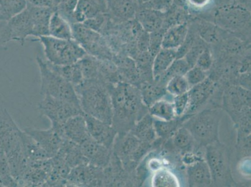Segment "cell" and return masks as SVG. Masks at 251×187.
Instances as JSON below:
<instances>
[{"label": "cell", "instance_id": "11", "mask_svg": "<svg viewBox=\"0 0 251 187\" xmlns=\"http://www.w3.org/2000/svg\"><path fill=\"white\" fill-rule=\"evenodd\" d=\"M24 131L35 139L39 145L50 157H54L58 152L66 140L65 137L61 132L56 129H38L35 128H26Z\"/></svg>", "mask_w": 251, "mask_h": 187}, {"label": "cell", "instance_id": "44", "mask_svg": "<svg viewBox=\"0 0 251 187\" xmlns=\"http://www.w3.org/2000/svg\"><path fill=\"white\" fill-rule=\"evenodd\" d=\"M204 49H203L200 46L193 45L191 48L187 52V54L185 55L184 58L186 59L187 62H188L190 68L194 67V66L196 65L198 57L200 56V54H201V52L204 51Z\"/></svg>", "mask_w": 251, "mask_h": 187}, {"label": "cell", "instance_id": "35", "mask_svg": "<svg viewBox=\"0 0 251 187\" xmlns=\"http://www.w3.org/2000/svg\"><path fill=\"white\" fill-rule=\"evenodd\" d=\"M177 118H173L170 120H153V126L155 133L161 138L171 135L175 133L177 129H179L180 124H182V120Z\"/></svg>", "mask_w": 251, "mask_h": 187}, {"label": "cell", "instance_id": "18", "mask_svg": "<svg viewBox=\"0 0 251 187\" xmlns=\"http://www.w3.org/2000/svg\"><path fill=\"white\" fill-rule=\"evenodd\" d=\"M214 85L211 80L206 79L201 83L192 87L188 91L189 104L188 110L192 113L207 101L213 93Z\"/></svg>", "mask_w": 251, "mask_h": 187}, {"label": "cell", "instance_id": "46", "mask_svg": "<svg viewBox=\"0 0 251 187\" xmlns=\"http://www.w3.org/2000/svg\"><path fill=\"white\" fill-rule=\"evenodd\" d=\"M104 15H101L97 16V17L95 18H91V19L87 20L86 21L83 23V24L85 25L88 28L98 32L104 23Z\"/></svg>", "mask_w": 251, "mask_h": 187}, {"label": "cell", "instance_id": "48", "mask_svg": "<svg viewBox=\"0 0 251 187\" xmlns=\"http://www.w3.org/2000/svg\"><path fill=\"white\" fill-rule=\"evenodd\" d=\"M27 1L34 5L54 8V0H27Z\"/></svg>", "mask_w": 251, "mask_h": 187}, {"label": "cell", "instance_id": "52", "mask_svg": "<svg viewBox=\"0 0 251 187\" xmlns=\"http://www.w3.org/2000/svg\"><path fill=\"white\" fill-rule=\"evenodd\" d=\"M0 21H5V20H4L3 15H2L1 8H0Z\"/></svg>", "mask_w": 251, "mask_h": 187}, {"label": "cell", "instance_id": "47", "mask_svg": "<svg viewBox=\"0 0 251 187\" xmlns=\"http://www.w3.org/2000/svg\"><path fill=\"white\" fill-rule=\"evenodd\" d=\"M138 47L142 52L148 51L150 47V35L148 32L141 34L138 41Z\"/></svg>", "mask_w": 251, "mask_h": 187}, {"label": "cell", "instance_id": "43", "mask_svg": "<svg viewBox=\"0 0 251 187\" xmlns=\"http://www.w3.org/2000/svg\"><path fill=\"white\" fill-rule=\"evenodd\" d=\"M164 34L162 33L160 29L151 33L150 35V47L148 51L153 57L160 51L161 49L162 41Z\"/></svg>", "mask_w": 251, "mask_h": 187}, {"label": "cell", "instance_id": "42", "mask_svg": "<svg viewBox=\"0 0 251 187\" xmlns=\"http://www.w3.org/2000/svg\"><path fill=\"white\" fill-rule=\"evenodd\" d=\"M200 36L208 43H216L218 41V33L216 26L211 24H202L200 29Z\"/></svg>", "mask_w": 251, "mask_h": 187}, {"label": "cell", "instance_id": "30", "mask_svg": "<svg viewBox=\"0 0 251 187\" xmlns=\"http://www.w3.org/2000/svg\"><path fill=\"white\" fill-rule=\"evenodd\" d=\"M108 10L113 15L124 19H131L134 15V8L131 0H107Z\"/></svg>", "mask_w": 251, "mask_h": 187}, {"label": "cell", "instance_id": "45", "mask_svg": "<svg viewBox=\"0 0 251 187\" xmlns=\"http://www.w3.org/2000/svg\"><path fill=\"white\" fill-rule=\"evenodd\" d=\"M212 63H213V60H212L211 53L208 50L204 49L198 57L195 66H197L201 69L207 71L211 67Z\"/></svg>", "mask_w": 251, "mask_h": 187}, {"label": "cell", "instance_id": "14", "mask_svg": "<svg viewBox=\"0 0 251 187\" xmlns=\"http://www.w3.org/2000/svg\"><path fill=\"white\" fill-rule=\"evenodd\" d=\"M83 156L88 163L100 168L106 167L111 158L112 150L92 138L80 145Z\"/></svg>", "mask_w": 251, "mask_h": 187}, {"label": "cell", "instance_id": "25", "mask_svg": "<svg viewBox=\"0 0 251 187\" xmlns=\"http://www.w3.org/2000/svg\"><path fill=\"white\" fill-rule=\"evenodd\" d=\"M176 59V51L175 49H160L154 56L152 62V74L154 79L157 80L168 70Z\"/></svg>", "mask_w": 251, "mask_h": 187}, {"label": "cell", "instance_id": "33", "mask_svg": "<svg viewBox=\"0 0 251 187\" xmlns=\"http://www.w3.org/2000/svg\"><path fill=\"white\" fill-rule=\"evenodd\" d=\"M27 0H0V8L5 21L19 14L27 7Z\"/></svg>", "mask_w": 251, "mask_h": 187}, {"label": "cell", "instance_id": "29", "mask_svg": "<svg viewBox=\"0 0 251 187\" xmlns=\"http://www.w3.org/2000/svg\"><path fill=\"white\" fill-rule=\"evenodd\" d=\"M173 144L182 152H190L195 145V140L189 130L184 126L180 127L173 134Z\"/></svg>", "mask_w": 251, "mask_h": 187}, {"label": "cell", "instance_id": "1", "mask_svg": "<svg viewBox=\"0 0 251 187\" xmlns=\"http://www.w3.org/2000/svg\"><path fill=\"white\" fill-rule=\"evenodd\" d=\"M108 87L113 107L111 125L119 136H122L131 131L137 118H140L142 98L140 91L128 84H108Z\"/></svg>", "mask_w": 251, "mask_h": 187}, {"label": "cell", "instance_id": "4", "mask_svg": "<svg viewBox=\"0 0 251 187\" xmlns=\"http://www.w3.org/2000/svg\"><path fill=\"white\" fill-rule=\"evenodd\" d=\"M222 112L220 109H206L192 116L184 127L192 134L195 142L207 146L219 141V128Z\"/></svg>", "mask_w": 251, "mask_h": 187}, {"label": "cell", "instance_id": "21", "mask_svg": "<svg viewBox=\"0 0 251 187\" xmlns=\"http://www.w3.org/2000/svg\"><path fill=\"white\" fill-rule=\"evenodd\" d=\"M57 154L60 155L71 168L89 164L83 156L80 145L66 139Z\"/></svg>", "mask_w": 251, "mask_h": 187}, {"label": "cell", "instance_id": "27", "mask_svg": "<svg viewBox=\"0 0 251 187\" xmlns=\"http://www.w3.org/2000/svg\"><path fill=\"white\" fill-rule=\"evenodd\" d=\"M130 132L141 142L149 143L153 140L156 133L151 116L147 115L141 117L133 125Z\"/></svg>", "mask_w": 251, "mask_h": 187}, {"label": "cell", "instance_id": "3", "mask_svg": "<svg viewBox=\"0 0 251 187\" xmlns=\"http://www.w3.org/2000/svg\"><path fill=\"white\" fill-rule=\"evenodd\" d=\"M37 40L42 44L47 61L52 65H73L87 54L86 50L74 39L61 40L49 35L41 36Z\"/></svg>", "mask_w": 251, "mask_h": 187}, {"label": "cell", "instance_id": "28", "mask_svg": "<svg viewBox=\"0 0 251 187\" xmlns=\"http://www.w3.org/2000/svg\"><path fill=\"white\" fill-rule=\"evenodd\" d=\"M139 22L144 30L152 33L160 29L163 24V17L157 10H146L139 14Z\"/></svg>", "mask_w": 251, "mask_h": 187}, {"label": "cell", "instance_id": "9", "mask_svg": "<svg viewBox=\"0 0 251 187\" xmlns=\"http://www.w3.org/2000/svg\"><path fill=\"white\" fill-rule=\"evenodd\" d=\"M103 168L90 164H82L72 168L68 175L66 186H103Z\"/></svg>", "mask_w": 251, "mask_h": 187}, {"label": "cell", "instance_id": "8", "mask_svg": "<svg viewBox=\"0 0 251 187\" xmlns=\"http://www.w3.org/2000/svg\"><path fill=\"white\" fill-rule=\"evenodd\" d=\"M22 132L8 112L0 108V152L6 154L22 147Z\"/></svg>", "mask_w": 251, "mask_h": 187}, {"label": "cell", "instance_id": "24", "mask_svg": "<svg viewBox=\"0 0 251 187\" xmlns=\"http://www.w3.org/2000/svg\"><path fill=\"white\" fill-rule=\"evenodd\" d=\"M188 31V26L186 24L176 25L168 29L164 34L162 41V48L177 49L186 40Z\"/></svg>", "mask_w": 251, "mask_h": 187}, {"label": "cell", "instance_id": "12", "mask_svg": "<svg viewBox=\"0 0 251 187\" xmlns=\"http://www.w3.org/2000/svg\"><path fill=\"white\" fill-rule=\"evenodd\" d=\"M88 131L91 138L94 139L97 142L101 143L108 149L113 150L117 132L111 125L91 117L90 116L84 115Z\"/></svg>", "mask_w": 251, "mask_h": 187}, {"label": "cell", "instance_id": "5", "mask_svg": "<svg viewBox=\"0 0 251 187\" xmlns=\"http://www.w3.org/2000/svg\"><path fill=\"white\" fill-rule=\"evenodd\" d=\"M36 61L40 72L41 94L43 96L50 95L80 106L74 86L51 69L47 61L40 57L36 58Z\"/></svg>", "mask_w": 251, "mask_h": 187}, {"label": "cell", "instance_id": "36", "mask_svg": "<svg viewBox=\"0 0 251 187\" xmlns=\"http://www.w3.org/2000/svg\"><path fill=\"white\" fill-rule=\"evenodd\" d=\"M0 186L3 187H18V184L12 174L10 166L3 152H0Z\"/></svg>", "mask_w": 251, "mask_h": 187}, {"label": "cell", "instance_id": "39", "mask_svg": "<svg viewBox=\"0 0 251 187\" xmlns=\"http://www.w3.org/2000/svg\"><path fill=\"white\" fill-rule=\"evenodd\" d=\"M155 187H177V180L173 173L168 170L159 171L155 174L153 179Z\"/></svg>", "mask_w": 251, "mask_h": 187}, {"label": "cell", "instance_id": "7", "mask_svg": "<svg viewBox=\"0 0 251 187\" xmlns=\"http://www.w3.org/2000/svg\"><path fill=\"white\" fill-rule=\"evenodd\" d=\"M206 159L213 182L226 183L230 179L229 157L225 145L219 141L207 145Z\"/></svg>", "mask_w": 251, "mask_h": 187}, {"label": "cell", "instance_id": "37", "mask_svg": "<svg viewBox=\"0 0 251 187\" xmlns=\"http://www.w3.org/2000/svg\"><path fill=\"white\" fill-rule=\"evenodd\" d=\"M166 90L171 95L176 96L188 92L190 86L184 76H177L169 80Z\"/></svg>", "mask_w": 251, "mask_h": 187}, {"label": "cell", "instance_id": "32", "mask_svg": "<svg viewBox=\"0 0 251 187\" xmlns=\"http://www.w3.org/2000/svg\"><path fill=\"white\" fill-rule=\"evenodd\" d=\"M151 116H155L159 119L170 120L176 117L174 104L166 100L160 99L150 107Z\"/></svg>", "mask_w": 251, "mask_h": 187}, {"label": "cell", "instance_id": "2", "mask_svg": "<svg viewBox=\"0 0 251 187\" xmlns=\"http://www.w3.org/2000/svg\"><path fill=\"white\" fill-rule=\"evenodd\" d=\"M75 90L84 115L111 125L113 107L106 82L98 79L84 80Z\"/></svg>", "mask_w": 251, "mask_h": 187}, {"label": "cell", "instance_id": "20", "mask_svg": "<svg viewBox=\"0 0 251 187\" xmlns=\"http://www.w3.org/2000/svg\"><path fill=\"white\" fill-rule=\"evenodd\" d=\"M248 18V13L243 9H226L218 15L217 22L225 28L237 29L243 26Z\"/></svg>", "mask_w": 251, "mask_h": 187}, {"label": "cell", "instance_id": "16", "mask_svg": "<svg viewBox=\"0 0 251 187\" xmlns=\"http://www.w3.org/2000/svg\"><path fill=\"white\" fill-rule=\"evenodd\" d=\"M26 8L33 23V36L38 38L41 36H49L50 18L54 8L34 5L28 2Z\"/></svg>", "mask_w": 251, "mask_h": 187}, {"label": "cell", "instance_id": "19", "mask_svg": "<svg viewBox=\"0 0 251 187\" xmlns=\"http://www.w3.org/2000/svg\"><path fill=\"white\" fill-rule=\"evenodd\" d=\"M187 175L189 186L207 187L213 183L211 171L206 162L196 161L188 167Z\"/></svg>", "mask_w": 251, "mask_h": 187}, {"label": "cell", "instance_id": "17", "mask_svg": "<svg viewBox=\"0 0 251 187\" xmlns=\"http://www.w3.org/2000/svg\"><path fill=\"white\" fill-rule=\"evenodd\" d=\"M63 132L66 139L79 145L91 138L84 114L70 118L63 125Z\"/></svg>", "mask_w": 251, "mask_h": 187}, {"label": "cell", "instance_id": "34", "mask_svg": "<svg viewBox=\"0 0 251 187\" xmlns=\"http://www.w3.org/2000/svg\"><path fill=\"white\" fill-rule=\"evenodd\" d=\"M190 67L184 58L176 59L168 70L158 79L159 84H167L169 80L177 76H184Z\"/></svg>", "mask_w": 251, "mask_h": 187}, {"label": "cell", "instance_id": "13", "mask_svg": "<svg viewBox=\"0 0 251 187\" xmlns=\"http://www.w3.org/2000/svg\"><path fill=\"white\" fill-rule=\"evenodd\" d=\"M11 41L24 44L29 36L33 35V25L27 8L7 22Z\"/></svg>", "mask_w": 251, "mask_h": 187}, {"label": "cell", "instance_id": "40", "mask_svg": "<svg viewBox=\"0 0 251 187\" xmlns=\"http://www.w3.org/2000/svg\"><path fill=\"white\" fill-rule=\"evenodd\" d=\"M189 86L193 87L201 83L207 79L206 72L197 66L190 68L184 75Z\"/></svg>", "mask_w": 251, "mask_h": 187}, {"label": "cell", "instance_id": "26", "mask_svg": "<svg viewBox=\"0 0 251 187\" xmlns=\"http://www.w3.org/2000/svg\"><path fill=\"white\" fill-rule=\"evenodd\" d=\"M47 63L51 69L72 84L74 88L79 86L84 81L79 61L76 63L73 64V65L65 66L54 65L48 61Z\"/></svg>", "mask_w": 251, "mask_h": 187}, {"label": "cell", "instance_id": "41", "mask_svg": "<svg viewBox=\"0 0 251 187\" xmlns=\"http://www.w3.org/2000/svg\"><path fill=\"white\" fill-rule=\"evenodd\" d=\"M189 104V99L188 92L175 96L173 100V104H174L176 115L179 117L184 115L188 110Z\"/></svg>", "mask_w": 251, "mask_h": 187}, {"label": "cell", "instance_id": "23", "mask_svg": "<svg viewBox=\"0 0 251 187\" xmlns=\"http://www.w3.org/2000/svg\"><path fill=\"white\" fill-rule=\"evenodd\" d=\"M22 142L25 156L28 163L51 158L35 139L32 138L24 131L22 132Z\"/></svg>", "mask_w": 251, "mask_h": 187}, {"label": "cell", "instance_id": "22", "mask_svg": "<svg viewBox=\"0 0 251 187\" xmlns=\"http://www.w3.org/2000/svg\"><path fill=\"white\" fill-rule=\"evenodd\" d=\"M49 36L61 40L74 39L72 25L65 18L61 17L55 9L50 18Z\"/></svg>", "mask_w": 251, "mask_h": 187}, {"label": "cell", "instance_id": "51", "mask_svg": "<svg viewBox=\"0 0 251 187\" xmlns=\"http://www.w3.org/2000/svg\"><path fill=\"white\" fill-rule=\"evenodd\" d=\"M66 0H54V8L56 7L58 4L62 3L63 1H65Z\"/></svg>", "mask_w": 251, "mask_h": 187}, {"label": "cell", "instance_id": "15", "mask_svg": "<svg viewBox=\"0 0 251 187\" xmlns=\"http://www.w3.org/2000/svg\"><path fill=\"white\" fill-rule=\"evenodd\" d=\"M108 11L107 0H78L74 13L75 23H83Z\"/></svg>", "mask_w": 251, "mask_h": 187}, {"label": "cell", "instance_id": "10", "mask_svg": "<svg viewBox=\"0 0 251 187\" xmlns=\"http://www.w3.org/2000/svg\"><path fill=\"white\" fill-rule=\"evenodd\" d=\"M51 158L28 163L26 169L18 180V186L45 187L51 170Z\"/></svg>", "mask_w": 251, "mask_h": 187}, {"label": "cell", "instance_id": "50", "mask_svg": "<svg viewBox=\"0 0 251 187\" xmlns=\"http://www.w3.org/2000/svg\"><path fill=\"white\" fill-rule=\"evenodd\" d=\"M195 6H201L207 3L209 0H189Z\"/></svg>", "mask_w": 251, "mask_h": 187}, {"label": "cell", "instance_id": "49", "mask_svg": "<svg viewBox=\"0 0 251 187\" xmlns=\"http://www.w3.org/2000/svg\"><path fill=\"white\" fill-rule=\"evenodd\" d=\"M150 2L152 8L154 9V10H157L168 5L170 0H151Z\"/></svg>", "mask_w": 251, "mask_h": 187}, {"label": "cell", "instance_id": "6", "mask_svg": "<svg viewBox=\"0 0 251 187\" xmlns=\"http://www.w3.org/2000/svg\"><path fill=\"white\" fill-rule=\"evenodd\" d=\"M38 109L41 115L50 120L52 128L63 135L65 123L75 116L84 114L80 106L48 95L43 96L42 101L38 104Z\"/></svg>", "mask_w": 251, "mask_h": 187}, {"label": "cell", "instance_id": "38", "mask_svg": "<svg viewBox=\"0 0 251 187\" xmlns=\"http://www.w3.org/2000/svg\"><path fill=\"white\" fill-rule=\"evenodd\" d=\"M78 0H66L59 3L54 9L70 24H75L74 13Z\"/></svg>", "mask_w": 251, "mask_h": 187}, {"label": "cell", "instance_id": "31", "mask_svg": "<svg viewBox=\"0 0 251 187\" xmlns=\"http://www.w3.org/2000/svg\"><path fill=\"white\" fill-rule=\"evenodd\" d=\"M166 88L159 84H145L141 91V98L144 104L148 107L152 104L166 94Z\"/></svg>", "mask_w": 251, "mask_h": 187}]
</instances>
